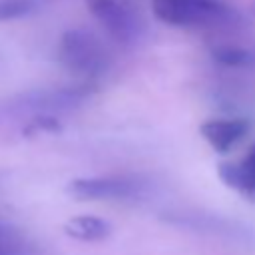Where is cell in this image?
Listing matches in <instances>:
<instances>
[{"mask_svg":"<svg viewBox=\"0 0 255 255\" xmlns=\"http://www.w3.org/2000/svg\"><path fill=\"white\" fill-rule=\"evenodd\" d=\"M167 225L189 229L195 233H205L213 237H223L229 241H249V229L237 221L209 215V213H193V211H169L161 217Z\"/></svg>","mask_w":255,"mask_h":255,"instance_id":"6","label":"cell"},{"mask_svg":"<svg viewBox=\"0 0 255 255\" xmlns=\"http://www.w3.org/2000/svg\"><path fill=\"white\" fill-rule=\"evenodd\" d=\"M8 235H16V231H12L8 225L0 223V237H8Z\"/></svg>","mask_w":255,"mask_h":255,"instance_id":"13","label":"cell"},{"mask_svg":"<svg viewBox=\"0 0 255 255\" xmlns=\"http://www.w3.org/2000/svg\"><path fill=\"white\" fill-rule=\"evenodd\" d=\"M211 56L215 62L229 66V68H253L255 66V54L239 48V46H231V44H219L211 48Z\"/></svg>","mask_w":255,"mask_h":255,"instance_id":"10","label":"cell"},{"mask_svg":"<svg viewBox=\"0 0 255 255\" xmlns=\"http://www.w3.org/2000/svg\"><path fill=\"white\" fill-rule=\"evenodd\" d=\"M64 231L72 239H78L84 243H96L112 235V225L110 221L96 217V215H78L66 221Z\"/></svg>","mask_w":255,"mask_h":255,"instance_id":"9","label":"cell"},{"mask_svg":"<svg viewBox=\"0 0 255 255\" xmlns=\"http://www.w3.org/2000/svg\"><path fill=\"white\" fill-rule=\"evenodd\" d=\"M40 8L38 0H0V22L26 18Z\"/></svg>","mask_w":255,"mask_h":255,"instance_id":"11","label":"cell"},{"mask_svg":"<svg viewBox=\"0 0 255 255\" xmlns=\"http://www.w3.org/2000/svg\"><path fill=\"white\" fill-rule=\"evenodd\" d=\"M92 88L88 84L34 88L18 92L0 102V122H32L36 118H56L60 114L74 112L90 98Z\"/></svg>","mask_w":255,"mask_h":255,"instance_id":"1","label":"cell"},{"mask_svg":"<svg viewBox=\"0 0 255 255\" xmlns=\"http://www.w3.org/2000/svg\"><path fill=\"white\" fill-rule=\"evenodd\" d=\"M217 173L227 187L235 189L245 199L255 201V143L247 149V153L239 161L219 163Z\"/></svg>","mask_w":255,"mask_h":255,"instance_id":"7","label":"cell"},{"mask_svg":"<svg viewBox=\"0 0 255 255\" xmlns=\"http://www.w3.org/2000/svg\"><path fill=\"white\" fill-rule=\"evenodd\" d=\"M0 255H34V247L16 235L0 237Z\"/></svg>","mask_w":255,"mask_h":255,"instance_id":"12","label":"cell"},{"mask_svg":"<svg viewBox=\"0 0 255 255\" xmlns=\"http://www.w3.org/2000/svg\"><path fill=\"white\" fill-rule=\"evenodd\" d=\"M143 189V183L126 177H82L72 179L66 185V193L80 201H116L137 197Z\"/></svg>","mask_w":255,"mask_h":255,"instance_id":"5","label":"cell"},{"mask_svg":"<svg viewBox=\"0 0 255 255\" xmlns=\"http://www.w3.org/2000/svg\"><path fill=\"white\" fill-rule=\"evenodd\" d=\"M94 18L120 44H133L141 34V22L122 0H86Z\"/></svg>","mask_w":255,"mask_h":255,"instance_id":"4","label":"cell"},{"mask_svg":"<svg viewBox=\"0 0 255 255\" xmlns=\"http://www.w3.org/2000/svg\"><path fill=\"white\" fill-rule=\"evenodd\" d=\"M157 20L177 28H235L243 16L225 0H151Z\"/></svg>","mask_w":255,"mask_h":255,"instance_id":"2","label":"cell"},{"mask_svg":"<svg viewBox=\"0 0 255 255\" xmlns=\"http://www.w3.org/2000/svg\"><path fill=\"white\" fill-rule=\"evenodd\" d=\"M203 139L219 153H227L247 131L249 122L243 118H223V120H209L199 128Z\"/></svg>","mask_w":255,"mask_h":255,"instance_id":"8","label":"cell"},{"mask_svg":"<svg viewBox=\"0 0 255 255\" xmlns=\"http://www.w3.org/2000/svg\"><path fill=\"white\" fill-rule=\"evenodd\" d=\"M60 64L78 76L96 78L110 68V54L102 40L86 28H70L58 44Z\"/></svg>","mask_w":255,"mask_h":255,"instance_id":"3","label":"cell"}]
</instances>
